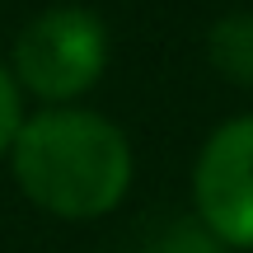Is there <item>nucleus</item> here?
<instances>
[{
	"label": "nucleus",
	"instance_id": "1",
	"mask_svg": "<svg viewBox=\"0 0 253 253\" xmlns=\"http://www.w3.org/2000/svg\"><path fill=\"white\" fill-rule=\"evenodd\" d=\"M9 164L38 211L61 220H99L131 188V141L103 113L75 103H47L19 122Z\"/></svg>",
	"mask_w": 253,
	"mask_h": 253
},
{
	"label": "nucleus",
	"instance_id": "2",
	"mask_svg": "<svg viewBox=\"0 0 253 253\" xmlns=\"http://www.w3.org/2000/svg\"><path fill=\"white\" fill-rule=\"evenodd\" d=\"M108 66V28L80 5L42 9L14 38V84L42 103H75Z\"/></svg>",
	"mask_w": 253,
	"mask_h": 253
},
{
	"label": "nucleus",
	"instance_id": "3",
	"mask_svg": "<svg viewBox=\"0 0 253 253\" xmlns=\"http://www.w3.org/2000/svg\"><path fill=\"white\" fill-rule=\"evenodd\" d=\"M197 220L235 249H253V113L220 122L192 164Z\"/></svg>",
	"mask_w": 253,
	"mask_h": 253
},
{
	"label": "nucleus",
	"instance_id": "4",
	"mask_svg": "<svg viewBox=\"0 0 253 253\" xmlns=\"http://www.w3.org/2000/svg\"><path fill=\"white\" fill-rule=\"evenodd\" d=\"M207 61L239 89H253V9L220 14L207 33Z\"/></svg>",
	"mask_w": 253,
	"mask_h": 253
},
{
	"label": "nucleus",
	"instance_id": "5",
	"mask_svg": "<svg viewBox=\"0 0 253 253\" xmlns=\"http://www.w3.org/2000/svg\"><path fill=\"white\" fill-rule=\"evenodd\" d=\"M150 253H225V249H220V239L211 235L202 220H173L150 244Z\"/></svg>",
	"mask_w": 253,
	"mask_h": 253
},
{
	"label": "nucleus",
	"instance_id": "6",
	"mask_svg": "<svg viewBox=\"0 0 253 253\" xmlns=\"http://www.w3.org/2000/svg\"><path fill=\"white\" fill-rule=\"evenodd\" d=\"M19 84H14V75H9V66L0 61V160L9 155V145H14V131H19V122H24V99H19Z\"/></svg>",
	"mask_w": 253,
	"mask_h": 253
}]
</instances>
